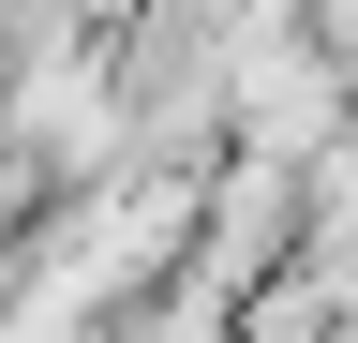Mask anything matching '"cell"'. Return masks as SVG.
Listing matches in <instances>:
<instances>
[{"label": "cell", "mask_w": 358, "mask_h": 343, "mask_svg": "<svg viewBox=\"0 0 358 343\" xmlns=\"http://www.w3.org/2000/svg\"><path fill=\"white\" fill-rule=\"evenodd\" d=\"M343 105H358V75L313 45V30H254V45L224 60V119H239L254 164H313L343 135Z\"/></svg>", "instance_id": "1"}, {"label": "cell", "mask_w": 358, "mask_h": 343, "mask_svg": "<svg viewBox=\"0 0 358 343\" xmlns=\"http://www.w3.org/2000/svg\"><path fill=\"white\" fill-rule=\"evenodd\" d=\"M299 30H313V45H329L343 75H358V0H299Z\"/></svg>", "instance_id": "2"}]
</instances>
